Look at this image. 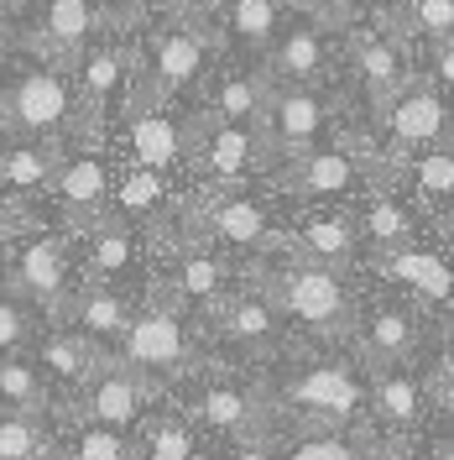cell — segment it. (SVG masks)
<instances>
[{
	"instance_id": "obj_1",
	"label": "cell",
	"mask_w": 454,
	"mask_h": 460,
	"mask_svg": "<svg viewBox=\"0 0 454 460\" xmlns=\"http://www.w3.org/2000/svg\"><path fill=\"white\" fill-rule=\"evenodd\" d=\"M115 350H120V367L136 372L146 387L194 372L188 324L178 314V304H168V298H152L146 309H131V324H126V335H120Z\"/></svg>"
},
{
	"instance_id": "obj_2",
	"label": "cell",
	"mask_w": 454,
	"mask_h": 460,
	"mask_svg": "<svg viewBox=\"0 0 454 460\" xmlns=\"http://www.w3.org/2000/svg\"><path fill=\"white\" fill-rule=\"evenodd\" d=\"M261 293L277 304V314L298 319L313 335H329V341L350 335V293H345V278L329 267H313V261L277 267Z\"/></svg>"
},
{
	"instance_id": "obj_3",
	"label": "cell",
	"mask_w": 454,
	"mask_h": 460,
	"mask_svg": "<svg viewBox=\"0 0 454 460\" xmlns=\"http://www.w3.org/2000/svg\"><path fill=\"white\" fill-rule=\"evenodd\" d=\"M329 100L313 84H266V100H261V115H256L251 137L256 146L277 152V157H298L319 146V137L329 131Z\"/></svg>"
},
{
	"instance_id": "obj_4",
	"label": "cell",
	"mask_w": 454,
	"mask_h": 460,
	"mask_svg": "<svg viewBox=\"0 0 454 460\" xmlns=\"http://www.w3.org/2000/svg\"><path fill=\"white\" fill-rule=\"evenodd\" d=\"M5 126L22 131V137H37V142L68 131V126H74V89H68V74H63L57 63L22 68L16 84H11V94H5Z\"/></svg>"
},
{
	"instance_id": "obj_5",
	"label": "cell",
	"mask_w": 454,
	"mask_h": 460,
	"mask_svg": "<svg viewBox=\"0 0 454 460\" xmlns=\"http://www.w3.org/2000/svg\"><path fill=\"white\" fill-rule=\"evenodd\" d=\"M283 402L298 408V419H324L335 429H350L366 408V382L350 361H313L292 382H283Z\"/></svg>"
},
{
	"instance_id": "obj_6",
	"label": "cell",
	"mask_w": 454,
	"mask_h": 460,
	"mask_svg": "<svg viewBox=\"0 0 454 460\" xmlns=\"http://www.w3.org/2000/svg\"><path fill=\"white\" fill-rule=\"evenodd\" d=\"M199 120H204V115H194V120H178L162 100L142 94V100L131 105V120H126V146H131V163H136V168H152V172L178 168V163L194 152V142H199Z\"/></svg>"
},
{
	"instance_id": "obj_7",
	"label": "cell",
	"mask_w": 454,
	"mask_h": 460,
	"mask_svg": "<svg viewBox=\"0 0 454 460\" xmlns=\"http://www.w3.org/2000/svg\"><path fill=\"white\" fill-rule=\"evenodd\" d=\"M53 199L63 209L68 226L89 230L100 215H110V163L94 152V146H79V152H57V168H53Z\"/></svg>"
},
{
	"instance_id": "obj_8",
	"label": "cell",
	"mask_w": 454,
	"mask_h": 460,
	"mask_svg": "<svg viewBox=\"0 0 454 460\" xmlns=\"http://www.w3.org/2000/svg\"><path fill=\"white\" fill-rule=\"evenodd\" d=\"M209 63V37L199 22H168V27L146 37V74H152V100H168L178 89L204 79Z\"/></svg>"
},
{
	"instance_id": "obj_9",
	"label": "cell",
	"mask_w": 454,
	"mask_h": 460,
	"mask_svg": "<svg viewBox=\"0 0 454 460\" xmlns=\"http://www.w3.org/2000/svg\"><path fill=\"white\" fill-rule=\"evenodd\" d=\"M11 278H16V293L31 298L37 309H48V314H63L68 309V298H74V261H68V246L57 241V235H27L22 241V252H16V267H11Z\"/></svg>"
},
{
	"instance_id": "obj_10",
	"label": "cell",
	"mask_w": 454,
	"mask_h": 460,
	"mask_svg": "<svg viewBox=\"0 0 454 460\" xmlns=\"http://www.w3.org/2000/svg\"><path fill=\"white\" fill-rule=\"evenodd\" d=\"M381 120H387L397 152H428V146H444V137H450L444 94H439V84H423V79H407L381 105Z\"/></svg>"
},
{
	"instance_id": "obj_11",
	"label": "cell",
	"mask_w": 454,
	"mask_h": 460,
	"mask_svg": "<svg viewBox=\"0 0 454 460\" xmlns=\"http://www.w3.org/2000/svg\"><path fill=\"white\" fill-rule=\"evenodd\" d=\"M283 183L303 199H345L371 183V168H361V157L350 146H309V152L287 157Z\"/></svg>"
},
{
	"instance_id": "obj_12",
	"label": "cell",
	"mask_w": 454,
	"mask_h": 460,
	"mask_svg": "<svg viewBox=\"0 0 454 460\" xmlns=\"http://www.w3.org/2000/svg\"><path fill=\"white\" fill-rule=\"evenodd\" d=\"M350 68H355V79H361V89H366V100L376 115L413 79L407 74V58H402V42L392 31H376V27H350Z\"/></svg>"
},
{
	"instance_id": "obj_13",
	"label": "cell",
	"mask_w": 454,
	"mask_h": 460,
	"mask_svg": "<svg viewBox=\"0 0 454 460\" xmlns=\"http://www.w3.org/2000/svg\"><path fill=\"white\" fill-rule=\"evenodd\" d=\"M355 241H366L376 257H392V252H407L418 246V220L413 209L387 189V183H366L361 189V204H355Z\"/></svg>"
},
{
	"instance_id": "obj_14",
	"label": "cell",
	"mask_w": 454,
	"mask_h": 460,
	"mask_svg": "<svg viewBox=\"0 0 454 460\" xmlns=\"http://www.w3.org/2000/svg\"><path fill=\"white\" fill-rule=\"evenodd\" d=\"M89 398H84V413L89 424H105V429H131L136 419L146 413V398L157 393V387H146L136 372H126V367H115V361H100V372L84 382Z\"/></svg>"
},
{
	"instance_id": "obj_15",
	"label": "cell",
	"mask_w": 454,
	"mask_h": 460,
	"mask_svg": "<svg viewBox=\"0 0 454 460\" xmlns=\"http://www.w3.org/2000/svg\"><path fill=\"white\" fill-rule=\"evenodd\" d=\"M214 330L240 350H272L283 335V314L261 288H240V293H225L214 304Z\"/></svg>"
},
{
	"instance_id": "obj_16",
	"label": "cell",
	"mask_w": 454,
	"mask_h": 460,
	"mask_svg": "<svg viewBox=\"0 0 454 460\" xmlns=\"http://www.w3.org/2000/svg\"><path fill=\"white\" fill-rule=\"evenodd\" d=\"M63 314H68V330L84 335L94 350H115L120 335H126V324H131V304L105 283H79Z\"/></svg>"
},
{
	"instance_id": "obj_17",
	"label": "cell",
	"mask_w": 454,
	"mask_h": 460,
	"mask_svg": "<svg viewBox=\"0 0 454 460\" xmlns=\"http://www.w3.org/2000/svg\"><path fill=\"white\" fill-rule=\"evenodd\" d=\"M204 230L220 246H235V252H266V246L283 241L277 226H272V215H266V204L246 199V194H220L209 204V215H204Z\"/></svg>"
},
{
	"instance_id": "obj_18",
	"label": "cell",
	"mask_w": 454,
	"mask_h": 460,
	"mask_svg": "<svg viewBox=\"0 0 454 460\" xmlns=\"http://www.w3.org/2000/svg\"><path fill=\"white\" fill-rule=\"evenodd\" d=\"M194 419L225 439H261V398L240 382H209L194 398Z\"/></svg>"
},
{
	"instance_id": "obj_19",
	"label": "cell",
	"mask_w": 454,
	"mask_h": 460,
	"mask_svg": "<svg viewBox=\"0 0 454 460\" xmlns=\"http://www.w3.org/2000/svg\"><path fill=\"white\" fill-rule=\"evenodd\" d=\"M324 27L319 22H292L287 31H277V42L266 48V74L272 84H313L324 74Z\"/></svg>"
},
{
	"instance_id": "obj_20",
	"label": "cell",
	"mask_w": 454,
	"mask_h": 460,
	"mask_svg": "<svg viewBox=\"0 0 454 460\" xmlns=\"http://www.w3.org/2000/svg\"><path fill=\"white\" fill-rule=\"evenodd\" d=\"M256 137L251 126H225V120H199V142H194V157H199L214 183H240L246 172L256 168Z\"/></svg>"
},
{
	"instance_id": "obj_21",
	"label": "cell",
	"mask_w": 454,
	"mask_h": 460,
	"mask_svg": "<svg viewBox=\"0 0 454 460\" xmlns=\"http://www.w3.org/2000/svg\"><path fill=\"white\" fill-rule=\"evenodd\" d=\"M126 68H131V58L120 53L115 42H100V48H89L84 63H79V84H74V105L79 115H89V137L100 131L94 120L115 105V89L126 84Z\"/></svg>"
},
{
	"instance_id": "obj_22",
	"label": "cell",
	"mask_w": 454,
	"mask_h": 460,
	"mask_svg": "<svg viewBox=\"0 0 454 460\" xmlns=\"http://www.w3.org/2000/svg\"><path fill=\"white\" fill-rule=\"evenodd\" d=\"M84 257H89V283L115 288L126 272H136V235L120 215H100L94 226L84 230Z\"/></svg>"
},
{
	"instance_id": "obj_23",
	"label": "cell",
	"mask_w": 454,
	"mask_h": 460,
	"mask_svg": "<svg viewBox=\"0 0 454 460\" xmlns=\"http://www.w3.org/2000/svg\"><path fill=\"white\" fill-rule=\"evenodd\" d=\"M37 376L48 382H63V387H84L89 376L100 372V350L84 341V335H74V330H53V335H42L37 345Z\"/></svg>"
},
{
	"instance_id": "obj_24",
	"label": "cell",
	"mask_w": 454,
	"mask_h": 460,
	"mask_svg": "<svg viewBox=\"0 0 454 460\" xmlns=\"http://www.w3.org/2000/svg\"><path fill=\"white\" fill-rule=\"evenodd\" d=\"M89 37H94V0H48V11H42V48L53 53L57 68L84 53Z\"/></svg>"
},
{
	"instance_id": "obj_25",
	"label": "cell",
	"mask_w": 454,
	"mask_h": 460,
	"mask_svg": "<svg viewBox=\"0 0 454 460\" xmlns=\"http://www.w3.org/2000/svg\"><path fill=\"white\" fill-rule=\"evenodd\" d=\"M428 408V387L423 376H407V372H381L371 382V413L387 424V429H413L418 419H423Z\"/></svg>"
},
{
	"instance_id": "obj_26",
	"label": "cell",
	"mask_w": 454,
	"mask_h": 460,
	"mask_svg": "<svg viewBox=\"0 0 454 460\" xmlns=\"http://www.w3.org/2000/svg\"><path fill=\"white\" fill-rule=\"evenodd\" d=\"M381 267H387V278H397L407 293H418L423 304H450V267H444V257L439 252H428V246H407V252H392V257H381Z\"/></svg>"
},
{
	"instance_id": "obj_27",
	"label": "cell",
	"mask_w": 454,
	"mask_h": 460,
	"mask_svg": "<svg viewBox=\"0 0 454 460\" xmlns=\"http://www.w3.org/2000/svg\"><path fill=\"white\" fill-rule=\"evenodd\" d=\"M418 350V319L402 309H376L361 330V356L376 367H402Z\"/></svg>"
},
{
	"instance_id": "obj_28",
	"label": "cell",
	"mask_w": 454,
	"mask_h": 460,
	"mask_svg": "<svg viewBox=\"0 0 454 460\" xmlns=\"http://www.w3.org/2000/svg\"><path fill=\"white\" fill-rule=\"evenodd\" d=\"M225 31L230 42L266 53L283 31V0H225Z\"/></svg>"
},
{
	"instance_id": "obj_29",
	"label": "cell",
	"mask_w": 454,
	"mask_h": 460,
	"mask_svg": "<svg viewBox=\"0 0 454 460\" xmlns=\"http://www.w3.org/2000/svg\"><path fill=\"white\" fill-rule=\"evenodd\" d=\"M230 267L214 252H183L178 267H172V293L183 304H220L230 293Z\"/></svg>"
},
{
	"instance_id": "obj_30",
	"label": "cell",
	"mask_w": 454,
	"mask_h": 460,
	"mask_svg": "<svg viewBox=\"0 0 454 460\" xmlns=\"http://www.w3.org/2000/svg\"><path fill=\"white\" fill-rule=\"evenodd\" d=\"M298 246H303V261H313V267H329V272H340V267H350L355 261V230H350V220H340V215H319V220H309V226L298 230Z\"/></svg>"
},
{
	"instance_id": "obj_31",
	"label": "cell",
	"mask_w": 454,
	"mask_h": 460,
	"mask_svg": "<svg viewBox=\"0 0 454 460\" xmlns=\"http://www.w3.org/2000/svg\"><path fill=\"white\" fill-rule=\"evenodd\" d=\"M0 413H27V419L48 413V382L22 356H0Z\"/></svg>"
},
{
	"instance_id": "obj_32",
	"label": "cell",
	"mask_w": 454,
	"mask_h": 460,
	"mask_svg": "<svg viewBox=\"0 0 454 460\" xmlns=\"http://www.w3.org/2000/svg\"><path fill=\"white\" fill-rule=\"evenodd\" d=\"M402 178L413 183V199L423 204V209H444V204H450V189H454L450 146H428V152H418V157L402 168Z\"/></svg>"
},
{
	"instance_id": "obj_33",
	"label": "cell",
	"mask_w": 454,
	"mask_h": 460,
	"mask_svg": "<svg viewBox=\"0 0 454 460\" xmlns=\"http://www.w3.org/2000/svg\"><path fill=\"white\" fill-rule=\"evenodd\" d=\"M142 460H199V434L183 413H157L142 429Z\"/></svg>"
},
{
	"instance_id": "obj_34",
	"label": "cell",
	"mask_w": 454,
	"mask_h": 460,
	"mask_svg": "<svg viewBox=\"0 0 454 460\" xmlns=\"http://www.w3.org/2000/svg\"><path fill=\"white\" fill-rule=\"evenodd\" d=\"M261 100H266L261 79H251V74H220V84H214V120H225V126H256Z\"/></svg>"
},
{
	"instance_id": "obj_35",
	"label": "cell",
	"mask_w": 454,
	"mask_h": 460,
	"mask_svg": "<svg viewBox=\"0 0 454 460\" xmlns=\"http://www.w3.org/2000/svg\"><path fill=\"white\" fill-rule=\"evenodd\" d=\"M57 168L53 146H5L0 152V189H48Z\"/></svg>"
},
{
	"instance_id": "obj_36",
	"label": "cell",
	"mask_w": 454,
	"mask_h": 460,
	"mask_svg": "<svg viewBox=\"0 0 454 460\" xmlns=\"http://www.w3.org/2000/svg\"><path fill=\"white\" fill-rule=\"evenodd\" d=\"M0 460H53L48 424L27 413H0Z\"/></svg>"
},
{
	"instance_id": "obj_37",
	"label": "cell",
	"mask_w": 454,
	"mask_h": 460,
	"mask_svg": "<svg viewBox=\"0 0 454 460\" xmlns=\"http://www.w3.org/2000/svg\"><path fill=\"white\" fill-rule=\"evenodd\" d=\"M57 460H136L126 434L105 429V424H84V429L68 434V450H57Z\"/></svg>"
},
{
	"instance_id": "obj_38",
	"label": "cell",
	"mask_w": 454,
	"mask_h": 460,
	"mask_svg": "<svg viewBox=\"0 0 454 460\" xmlns=\"http://www.w3.org/2000/svg\"><path fill=\"white\" fill-rule=\"evenodd\" d=\"M366 450V434H345V429H329V434H303L287 460H361Z\"/></svg>"
},
{
	"instance_id": "obj_39",
	"label": "cell",
	"mask_w": 454,
	"mask_h": 460,
	"mask_svg": "<svg viewBox=\"0 0 454 460\" xmlns=\"http://www.w3.org/2000/svg\"><path fill=\"white\" fill-rule=\"evenodd\" d=\"M402 27H413L428 48H433V42H450V31H454V0H407Z\"/></svg>"
},
{
	"instance_id": "obj_40",
	"label": "cell",
	"mask_w": 454,
	"mask_h": 460,
	"mask_svg": "<svg viewBox=\"0 0 454 460\" xmlns=\"http://www.w3.org/2000/svg\"><path fill=\"white\" fill-rule=\"evenodd\" d=\"M162 204V172H152V168H126V178H120V209L126 215H152Z\"/></svg>"
},
{
	"instance_id": "obj_41",
	"label": "cell",
	"mask_w": 454,
	"mask_h": 460,
	"mask_svg": "<svg viewBox=\"0 0 454 460\" xmlns=\"http://www.w3.org/2000/svg\"><path fill=\"white\" fill-rule=\"evenodd\" d=\"M27 335H31L27 309H22L16 298H5V293H0V356H16V350L27 345Z\"/></svg>"
},
{
	"instance_id": "obj_42",
	"label": "cell",
	"mask_w": 454,
	"mask_h": 460,
	"mask_svg": "<svg viewBox=\"0 0 454 460\" xmlns=\"http://www.w3.org/2000/svg\"><path fill=\"white\" fill-rule=\"evenodd\" d=\"M209 5H214V0H162V11H168L172 22H199Z\"/></svg>"
},
{
	"instance_id": "obj_43",
	"label": "cell",
	"mask_w": 454,
	"mask_h": 460,
	"mask_svg": "<svg viewBox=\"0 0 454 460\" xmlns=\"http://www.w3.org/2000/svg\"><path fill=\"white\" fill-rule=\"evenodd\" d=\"M225 460H277V456H272V450H266L261 439H235Z\"/></svg>"
},
{
	"instance_id": "obj_44",
	"label": "cell",
	"mask_w": 454,
	"mask_h": 460,
	"mask_svg": "<svg viewBox=\"0 0 454 460\" xmlns=\"http://www.w3.org/2000/svg\"><path fill=\"white\" fill-rule=\"evenodd\" d=\"M16 226V199H11V189H0V230Z\"/></svg>"
},
{
	"instance_id": "obj_45",
	"label": "cell",
	"mask_w": 454,
	"mask_h": 460,
	"mask_svg": "<svg viewBox=\"0 0 454 460\" xmlns=\"http://www.w3.org/2000/svg\"><path fill=\"white\" fill-rule=\"evenodd\" d=\"M423 460H454V450H450V439H433L423 450Z\"/></svg>"
},
{
	"instance_id": "obj_46",
	"label": "cell",
	"mask_w": 454,
	"mask_h": 460,
	"mask_svg": "<svg viewBox=\"0 0 454 460\" xmlns=\"http://www.w3.org/2000/svg\"><path fill=\"white\" fill-rule=\"evenodd\" d=\"M361 460H397V450H361Z\"/></svg>"
},
{
	"instance_id": "obj_47",
	"label": "cell",
	"mask_w": 454,
	"mask_h": 460,
	"mask_svg": "<svg viewBox=\"0 0 454 460\" xmlns=\"http://www.w3.org/2000/svg\"><path fill=\"white\" fill-rule=\"evenodd\" d=\"M283 5H309L313 16H319V11H324V0H283Z\"/></svg>"
},
{
	"instance_id": "obj_48",
	"label": "cell",
	"mask_w": 454,
	"mask_h": 460,
	"mask_svg": "<svg viewBox=\"0 0 454 460\" xmlns=\"http://www.w3.org/2000/svg\"><path fill=\"white\" fill-rule=\"evenodd\" d=\"M355 5H366V0H335V11H340V16H350Z\"/></svg>"
},
{
	"instance_id": "obj_49",
	"label": "cell",
	"mask_w": 454,
	"mask_h": 460,
	"mask_svg": "<svg viewBox=\"0 0 454 460\" xmlns=\"http://www.w3.org/2000/svg\"><path fill=\"white\" fill-rule=\"evenodd\" d=\"M0 126H5V89H0Z\"/></svg>"
}]
</instances>
